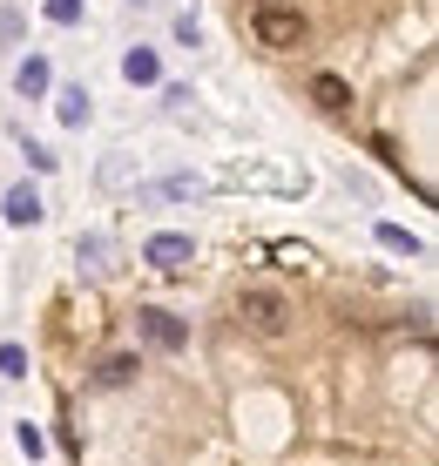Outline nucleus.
I'll list each match as a JSON object with an SVG mask.
<instances>
[{"instance_id":"nucleus-6","label":"nucleus","mask_w":439,"mask_h":466,"mask_svg":"<svg viewBox=\"0 0 439 466\" xmlns=\"http://www.w3.org/2000/svg\"><path fill=\"white\" fill-rule=\"evenodd\" d=\"M0 217H7V223H21V230H27V223H41V189L14 183V189H7V203H0Z\"/></svg>"},{"instance_id":"nucleus-14","label":"nucleus","mask_w":439,"mask_h":466,"mask_svg":"<svg viewBox=\"0 0 439 466\" xmlns=\"http://www.w3.org/2000/svg\"><path fill=\"white\" fill-rule=\"evenodd\" d=\"M0 379H27V351L21 345H0Z\"/></svg>"},{"instance_id":"nucleus-13","label":"nucleus","mask_w":439,"mask_h":466,"mask_svg":"<svg viewBox=\"0 0 439 466\" xmlns=\"http://www.w3.org/2000/svg\"><path fill=\"white\" fill-rule=\"evenodd\" d=\"M14 446H21V453H27V460H41V453H47V440H41V426H27V420H21V426H14Z\"/></svg>"},{"instance_id":"nucleus-8","label":"nucleus","mask_w":439,"mask_h":466,"mask_svg":"<svg viewBox=\"0 0 439 466\" xmlns=\"http://www.w3.org/2000/svg\"><path fill=\"white\" fill-rule=\"evenodd\" d=\"M122 75H128L136 88H149V82H162V61L149 55V47H128V55H122Z\"/></svg>"},{"instance_id":"nucleus-15","label":"nucleus","mask_w":439,"mask_h":466,"mask_svg":"<svg viewBox=\"0 0 439 466\" xmlns=\"http://www.w3.org/2000/svg\"><path fill=\"white\" fill-rule=\"evenodd\" d=\"M41 14H47V21H55V27H75V21H81V0H47Z\"/></svg>"},{"instance_id":"nucleus-9","label":"nucleus","mask_w":439,"mask_h":466,"mask_svg":"<svg viewBox=\"0 0 439 466\" xmlns=\"http://www.w3.org/2000/svg\"><path fill=\"white\" fill-rule=\"evenodd\" d=\"M14 88H21V95H47V88H55L47 61H41V55H27V61H21V75H14Z\"/></svg>"},{"instance_id":"nucleus-11","label":"nucleus","mask_w":439,"mask_h":466,"mask_svg":"<svg viewBox=\"0 0 439 466\" xmlns=\"http://www.w3.org/2000/svg\"><path fill=\"white\" fill-rule=\"evenodd\" d=\"M55 116L68 122V128H81L88 122V88H61V102H55Z\"/></svg>"},{"instance_id":"nucleus-5","label":"nucleus","mask_w":439,"mask_h":466,"mask_svg":"<svg viewBox=\"0 0 439 466\" xmlns=\"http://www.w3.org/2000/svg\"><path fill=\"white\" fill-rule=\"evenodd\" d=\"M136 372H142L136 351H108V359L95 365V385H102V392H122V385H136Z\"/></svg>"},{"instance_id":"nucleus-1","label":"nucleus","mask_w":439,"mask_h":466,"mask_svg":"<svg viewBox=\"0 0 439 466\" xmlns=\"http://www.w3.org/2000/svg\"><path fill=\"white\" fill-rule=\"evenodd\" d=\"M237 325L250 331V339H284L291 331V298L278 284H243L237 291Z\"/></svg>"},{"instance_id":"nucleus-12","label":"nucleus","mask_w":439,"mask_h":466,"mask_svg":"<svg viewBox=\"0 0 439 466\" xmlns=\"http://www.w3.org/2000/svg\"><path fill=\"white\" fill-rule=\"evenodd\" d=\"M75 257H88V278H102V270H108V237H81Z\"/></svg>"},{"instance_id":"nucleus-4","label":"nucleus","mask_w":439,"mask_h":466,"mask_svg":"<svg viewBox=\"0 0 439 466\" xmlns=\"http://www.w3.org/2000/svg\"><path fill=\"white\" fill-rule=\"evenodd\" d=\"M142 257H149L156 270H189V257H197V244H189L183 230H156L149 244H142Z\"/></svg>"},{"instance_id":"nucleus-10","label":"nucleus","mask_w":439,"mask_h":466,"mask_svg":"<svg viewBox=\"0 0 439 466\" xmlns=\"http://www.w3.org/2000/svg\"><path fill=\"white\" fill-rule=\"evenodd\" d=\"M379 244H385V250H405V257H426V244H419L405 223H379Z\"/></svg>"},{"instance_id":"nucleus-7","label":"nucleus","mask_w":439,"mask_h":466,"mask_svg":"<svg viewBox=\"0 0 439 466\" xmlns=\"http://www.w3.org/2000/svg\"><path fill=\"white\" fill-rule=\"evenodd\" d=\"M311 102L332 108V116H345V108H352V88L338 82V75H311Z\"/></svg>"},{"instance_id":"nucleus-2","label":"nucleus","mask_w":439,"mask_h":466,"mask_svg":"<svg viewBox=\"0 0 439 466\" xmlns=\"http://www.w3.org/2000/svg\"><path fill=\"white\" fill-rule=\"evenodd\" d=\"M250 35L264 47H278V55H291V47L304 41V14L298 7H278V0H264V7L250 14Z\"/></svg>"},{"instance_id":"nucleus-3","label":"nucleus","mask_w":439,"mask_h":466,"mask_svg":"<svg viewBox=\"0 0 439 466\" xmlns=\"http://www.w3.org/2000/svg\"><path fill=\"white\" fill-rule=\"evenodd\" d=\"M136 331H142V339H149L156 351H183V345H189V325H183L176 311H162V304L136 311Z\"/></svg>"}]
</instances>
